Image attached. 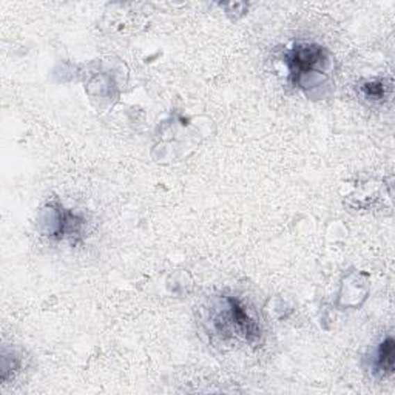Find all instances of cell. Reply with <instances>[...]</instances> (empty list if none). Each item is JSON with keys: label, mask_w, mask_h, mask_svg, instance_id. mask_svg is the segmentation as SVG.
I'll use <instances>...</instances> for the list:
<instances>
[{"label": "cell", "mask_w": 395, "mask_h": 395, "mask_svg": "<svg viewBox=\"0 0 395 395\" xmlns=\"http://www.w3.org/2000/svg\"><path fill=\"white\" fill-rule=\"evenodd\" d=\"M364 95L371 99H382L385 96L383 82H368L363 86Z\"/></svg>", "instance_id": "cell-4"}, {"label": "cell", "mask_w": 395, "mask_h": 395, "mask_svg": "<svg viewBox=\"0 0 395 395\" xmlns=\"http://www.w3.org/2000/svg\"><path fill=\"white\" fill-rule=\"evenodd\" d=\"M229 305H230V315H232V321L238 329V332L241 334L247 341H257L259 338V328L258 324L253 321L247 312L244 310V307L239 305L238 300L229 298Z\"/></svg>", "instance_id": "cell-2"}, {"label": "cell", "mask_w": 395, "mask_h": 395, "mask_svg": "<svg viewBox=\"0 0 395 395\" xmlns=\"http://www.w3.org/2000/svg\"><path fill=\"white\" fill-rule=\"evenodd\" d=\"M324 58V49L319 45H296L291 53L287 54V67L291 72L292 81L296 83L300 77L314 70Z\"/></svg>", "instance_id": "cell-1"}, {"label": "cell", "mask_w": 395, "mask_h": 395, "mask_svg": "<svg viewBox=\"0 0 395 395\" xmlns=\"http://www.w3.org/2000/svg\"><path fill=\"white\" fill-rule=\"evenodd\" d=\"M377 368L382 372L392 373L394 371V340L392 338H386V340L380 344L378 355H377Z\"/></svg>", "instance_id": "cell-3"}]
</instances>
